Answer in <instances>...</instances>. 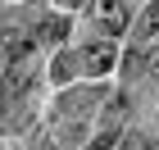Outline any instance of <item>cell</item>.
I'll return each mask as SVG.
<instances>
[{
	"label": "cell",
	"mask_w": 159,
	"mask_h": 150,
	"mask_svg": "<svg viewBox=\"0 0 159 150\" xmlns=\"http://www.w3.org/2000/svg\"><path fill=\"white\" fill-rule=\"evenodd\" d=\"M118 150H155V137H150V132H123Z\"/></svg>",
	"instance_id": "obj_5"
},
{
	"label": "cell",
	"mask_w": 159,
	"mask_h": 150,
	"mask_svg": "<svg viewBox=\"0 0 159 150\" xmlns=\"http://www.w3.org/2000/svg\"><path fill=\"white\" fill-rule=\"evenodd\" d=\"M146 23H150V37H159V0L150 5V14H146Z\"/></svg>",
	"instance_id": "obj_6"
},
{
	"label": "cell",
	"mask_w": 159,
	"mask_h": 150,
	"mask_svg": "<svg viewBox=\"0 0 159 150\" xmlns=\"http://www.w3.org/2000/svg\"><path fill=\"white\" fill-rule=\"evenodd\" d=\"M114 59H118V55H114V46H109V41H100V46H91V50L82 55V64H86V73H91V77L109 73V68H114Z\"/></svg>",
	"instance_id": "obj_3"
},
{
	"label": "cell",
	"mask_w": 159,
	"mask_h": 150,
	"mask_svg": "<svg viewBox=\"0 0 159 150\" xmlns=\"http://www.w3.org/2000/svg\"><path fill=\"white\" fill-rule=\"evenodd\" d=\"M155 68H159V55H155Z\"/></svg>",
	"instance_id": "obj_9"
},
{
	"label": "cell",
	"mask_w": 159,
	"mask_h": 150,
	"mask_svg": "<svg viewBox=\"0 0 159 150\" xmlns=\"http://www.w3.org/2000/svg\"><path fill=\"white\" fill-rule=\"evenodd\" d=\"M37 150H59V146H55V141H46V146H37Z\"/></svg>",
	"instance_id": "obj_7"
},
{
	"label": "cell",
	"mask_w": 159,
	"mask_h": 150,
	"mask_svg": "<svg viewBox=\"0 0 159 150\" xmlns=\"http://www.w3.org/2000/svg\"><path fill=\"white\" fill-rule=\"evenodd\" d=\"M68 5H86V0H68Z\"/></svg>",
	"instance_id": "obj_8"
},
{
	"label": "cell",
	"mask_w": 159,
	"mask_h": 150,
	"mask_svg": "<svg viewBox=\"0 0 159 150\" xmlns=\"http://www.w3.org/2000/svg\"><path fill=\"white\" fill-rule=\"evenodd\" d=\"M96 18L105 32H127V0H96Z\"/></svg>",
	"instance_id": "obj_2"
},
{
	"label": "cell",
	"mask_w": 159,
	"mask_h": 150,
	"mask_svg": "<svg viewBox=\"0 0 159 150\" xmlns=\"http://www.w3.org/2000/svg\"><path fill=\"white\" fill-rule=\"evenodd\" d=\"M37 37L46 41V46H64V37H68V18H64V14H50V18H41Z\"/></svg>",
	"instance_id": "obj_4"
},
{
	"label": "cell",
	"mask_w": 159,
	"mask_h": 150,
	"mask_svg": "<svg viewBox=\"0 0 159 150\" xmlns=\"http://www.w3.org/2000/svg\"><path fill=\"white\" fill-rule=\"evenodd\" d=\"M27 82H32V41H14L9 68H5V91L18 96V91H27Z\"/></svg>",
	"instance_id": "obj_1"
}]
</instances>
